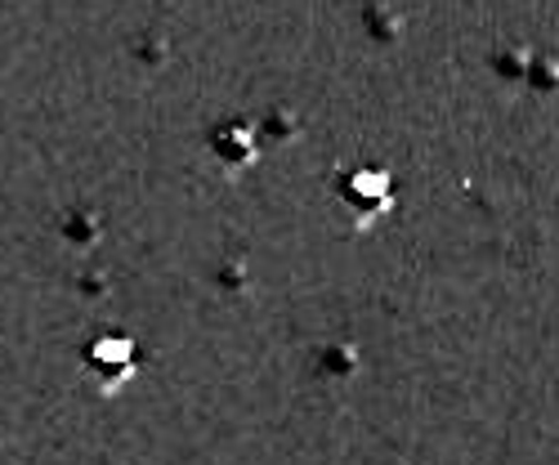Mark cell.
Masks as SVG:
<instances>
[{"label":"cell","instance_id":"cell-1","mask_svg":"<svg viewBox=\"0 0 559 465\" xmlns=\"http://www.w3.org/2000/svg\"><path fill=\"white\" fill-rule=\"evenodd\" d=\"M528 81L542 90V95H555V90H559V59H537V63H528Z\"/></svg>","mask_w":559,"mask_h":465}]
</instances>
